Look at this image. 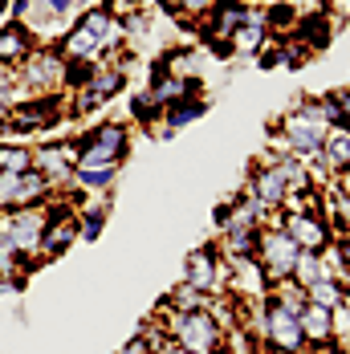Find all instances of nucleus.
I'll return each instance as SVG.
<instances>
[{
    "label": "nucleus",
    "mask_w": 350,
    "mask_h": 354,
    "mask_svg": "<svg viewBox=\"0 0 350 354\" xmlns=\"http://www.w3.org/2000/svg\"><path fill=\"white\" fill-rule=\"evenodd\" d=\"M228 220H232V204H216V212H212V224H216V228H228Z\"/></svg>",
    "instance_id": "29"
},
{
    "label": "nucleus",
    "mask_w": 350,
    "mask_h": 354,
    "mask_svg": "<svg viewBox=\"0 0 350 354\" xmlns=\"http://www.w3.org/2000/svg\"><path fill=\"white\" fill-rule=\"evenodd\" d=\"M8 4H12V0H0V17H4V12H8Z\"/></svg>",
    "instance_id": "35"
},
{
    "label": "nucleus",
    "mask_w": 350,
    "mask_h": 354,
    "mask_svg": "<svg viewBox=\"0 0 350 354\" xmlns=\"http://www.w3.org/2000/svg\"><path fill=\"white\" fill-rule=\"evenodd\" d=\"M37 49V37L25 29V25H17V21H8L4 29H0V66H12V70H21L29 57H33Z\"/></svg>",
    "instance_id": "13"
},
{
    "label": "nucleus",
    "mask_w": 350,
    "mask_h": 354,
    "mask_svg": "<svg viewBox=\"0 0 350 354\" xmlns=\"http://www.w3.org/2000/svg\"><path fill=\"white\" fill-rule=\"evenodd\" d=\"M257 314H261V351L269 354L306 351V334H302V322H297L293 310H285L281 301L265 297V301H257Z\"/></svg>",
    "instance_id": "3"
},
{
    "label": "nucleus",
    "mask_w": 350,
    "mask_h": 354,
    "mask_svg": "<svg viewBox=\"0 0 350 354\" xmlns=\"http://www.w3.org/2000/svg\"><path fill=\"white\" fill-rule=\"evenodd\" d=\"M306 163H322L326 171H347L350 167V131H330L326 142H322V151H317L314 159H306Z\"/></svg>",
    "instance_id": "16"
},
{
    "label": "nucleus",
    "mask_w": 350,
    "mask_h": 354,
    "mask_svg": "<svg viewBox=\"0 0 350 354\" xmlns=\"http://www.w3.org/2000/svg\"><path fill=\"white\" fill-rule=\"evenodd\" d=\"M334 192L350 196V167H347V171H334Z\"/></svg>",
    "instance_id": "32"
},
{
    "label": "nucleus",
    "mask_w": 350,
    "mask_h": 354,
    "mask_svg": "<svg viewBox=\"0 0 350 354\" xmlns=\"http://www.w3.org/2000/svg\"><path fill=\"white\" fill-rule=\"evenodd\" d=\"M306 301L326 306V310H338V306L347 301V285L334 281V277H317L314 285H306Z\"/></svg>",
    "instance_id": "18"
},
{
    "label": "nucleus",
    "mask_w": 350,
    "mask_h": 354,
    "mask_svg": "<svg viewBox=\"0 0 350 354\" xmlns=\"http://www.w3.org/2000/svg\"><path fill=\"white\" fill-rule=\"evenodd\" d=\"M204 110H208V102H204V98H179V102H172V106H163L159 122H155V135H159V139H172L179 127L196 122Z\"/></svg>",
    "instance_id": "14"
},
{
    "label": "nucleus",
    "mask_w": 350,
    "mask_h": 354,
    "mask_svg": "<svg viewBox=\"0 0 350 354\" xmlns=\"http://www.w3.org/2000/svg\"><path fill=\"white\" fill-rule=\"evenodd\" d=\"M131 114H135V122H139V127H155L163 110H159V102L151 98V90H142V94L131 98Z\"/></svg>",
    "instance_id": "23"
},
{
    "label": "nucleus",
    "mask_w": 350,
    "mask_h": 354,
    "mask_svg": "<svg viewBox=\"0 0 350 354\" xmlns=\"http://www.w3.org/2000/svg\"><path fill=\"white\" fill-rule=\"evenodd\" d=\"M118 176V167H98V171H73V187H82V192H98L102 196L106 187L114 183Z\"/></svg>",
    "instance_id": "22"
},
{
    "label": "nucleus",
    "mask_w": 350,
    "mask_h": 354,
    "mask_svg": "<svg viewBox=\"0 0 350 354\" xmlns=\"http://www.w3.org/2000/svg\"><path fill=\"white\" fill-rule=\"evenodd\" d=\"M338 338V346H342V354H350V330H342V334H334Z\"/></svg>",
    "instance_id": "33"
},
{
    "label": "nucleus",
    "mask_w": 350,
    "mask_h": 354,
    "mask_svg": "<svg viewBox=\"0 0 350 354\" xmlns=\"http://www.w3.org/2000/svg\"><path fill=\"white\" fill-rule=\"evenodd\" d=\"M183 285H192V289H200V293H208V297L228 293V289H224V285H228V265L220 261L216 245L192 248L187 269H183Z\"/></svg>",
    "instance_id": "8"
},
{
    "label": "nucleus",
    "mask_w": 350,
    "mask_h": 354,
    "mask_svg": "<svg viewBox=\"0 0 350 354\" xmlns=\"http://www.w3.org/2000/svg\"><path fill=\"white\" fill-rule=\"evenodd\" d=\"M131 151V135L122 122L90 127L82 139H73V171H98V167H122Z\"/></svg>",
    "instance_id": "1"
},
{
    "label": "nucleus",
    "mask_w": 350,
    "mask_h": 354,
    "mask_svg": "<svg viewBox=\"0 0 350 354\" xmlns=\"http://www.w3.org/2000/svg\"><path fill=\"white\" fill-rule=\"evenodd\" d=\"M102 224H106V212H82L77 216V241H98Z\"/></svg>",
    "instance_id": "25"
},
{
    "label": "nucleus",
    "mask_w": 350,
    "mask_h": 354,
    "mask_svg": "<svg viewBox=\"0 0 350 354\" xmlns=\"http://www.w3.org/2000/svg\"><path fill=\"white\" fill-rule=\"evenodd\" d=\"M330 216H334V224L342 228V236H350V196L330 192Z\"/></svg>",
    "instance_id": "26"
},
{
    "label": "nucleus",
    "mask_w": 350,
    "mask_h": 354,
    "mask_svg": "<svg viewBox=\"0 0 350 354\" xmlns=\"http://www.w3.org/2000/svg\"><path fill=\"white\" fill-rule=\"evenodd\" d=\"M45 216H49V224L41 236V261H57L77 241V208L70 200H45Z\"/></svg>",
    "instance_id": "7"
},
{
    "label": "nucleus",
    "mask_w": 350,
    "mask_h": 354,
    "mask_svg": "<svg viewBox=\"0 0 350 354\" xmlns=\"http://www.w3.org/2000/svg\"><path fill=\"white\" fill-rule=\"evenodd\" d=\"M302 354H342V346H338V338H330V342H317V346H306Z\"/></svg>",
    "instance_id": "30"
},
{
    "label": "nucleus",
    "mask_w": 350,
    "mask_h": 354,
    "mask_svg": "<svg viewBox=\"0 0 350 354\" xmlns=\"http://www.w3.org/2000/svg\"><path fill=\"white\" fill-rule=\"evenodd\" d=\"M302 334H306V346H317V342H330L334 338V310H326V306H314V301H306L302 306Z\"/></svg>",
    "instance_id": "15"
},
{
    "label": "nucleus",
    "mask_w": 350,
    "mask_h": 354,
    "mask_svg": "<svg viewBox=\"0 0 350 354\" xmlns=\"http://www.w3.org/2000/svg\"><path fill=\"white\" fill-rule=\"evenodd\" d=\"M163 310V306H159ZM167 330H172V342L179 351L187 354H224V342H228V334L220 330V322L212 318L208 310H196V314H172L167 310V322H163Z\"/></svg>",
    "instance_id": "2"
},
{
    "label": "nucleus",
    "mask_w": 350,
    "mask_h": 354,
    "mask_svg": "<svg viewBox=\"0 0 350 354\" xmlns=\"http://www.w3.org/2000/svg\"><path fill=\"white\" fill-rule=\"evenodd\" d=\"M45 8H49V12H53L57 21H62V17H66V12L73 8V0H45Z\"/></svg>",
    "instance_id": "31"
},
{
    "label": "nucleus",
    "mask_w": 350,
    "mask_h": 354,
    "mask_svg": "<svg viewBox=\"0 0 350 354\" xmlns=\"http://www.w3.org/2000/svg\"><path fill=\"white\" fill-rule=\"evenodd\" d=\"M159 354H187V351H179L175 342H167V346H163V351H159Z\"/></svg>",
    "instance_id": "34"
},
{
    "label": "nucleus",
    "mask_w": 350,
    "mask_h": 354,
    "mask_svg": "<svg viewBox=\"0 0 350 354\" xmlns=\"http://www.w3.org/2000/svg\"><path fill=\"white\" fill-rule=\"evenodd\" d=\"M297 257H302V248L293 245V236H289L285 228H261L252 261L261 265V273L269 277V285L289 281V277H293V269H297Z\"/></svg>",
    "instance_id": "5"
},
{
    "label": "nucleus",
    "mask_w": 350,
    "mask_h": 354,
    "mask_svg": "<svg viewBox=\"0 0 350 354\" xmlns=\"http://www.w3.org/2000/svg\"><path fill=\"white\" fill-rule=\"evenodd\" d=\"M277 131L285 135V142H289L293 155H310V159L322 151V142H326V135H330V127H326L322 114H317V98L297 102V106L277 122Z\"/></svg>",
    "instance_id": "4"
},
{
    "label": "nucleus",
    "mask_w": 350,
    "mask_h": 354,
    "mask_svg": "<svg viewBox=\"0 0 350 354\" xmlns=\"http://www.w3.org/2000/svg\"><path fill=\"white\" fill-rule=\"evenodd\" d=\"M281 228L293 236V245L302 248V252H314V257L334 241V232H330V224L322 220V212H285Z\"/></svg>",
    "instance_id": "10"
},
{
    "label": "nucleus",
    "mask_w": 350,
    "mask_h": 354,
    "mask_svg": "<svg viewBox=\"0 0 350 354\" xmlns=\"http://www.w3.org/2000/svg\"><path fill=\"white\" fill-rule=\"evenodd\" d=\"M208 306H212L208 293H200V289H192V285H183V281L163 297V310H172V314H196V310H208Z\"/></svg>",
    "instance_id": "17"
},
{
    "label": "nucleus",
    "mask_w": 350,
    "mask_h": 354,
    "mask_svg": "<svg viewBox=\"0 0 350 354\" xmlns=\"http://www.w3.org/2000/svg\"><path fill=\"white\" fill-rule=\"evenodd\" d=\"M257 66H261V70H273V66H281V45H277V41H273L269 49H265V45L257 49Z\"/></svg>",
    "instance_id": "27"
},
{
    "label": "nucleus",
    "mask_w": 350,
    "mask_h": 354,
    "mask_svg": "<svg viewBox=\"0 0 350 354\" xmlns=\"http://www.w3.org/2000/svg\"><path fill=\"white\" fill-rule=\"evenodd\" d=\"M53 196L49 179L41 171H21V176H0V212L4 208H33Z\"/></svg>",
    "instance_id": "9"
},
{
    "label": "nucleus",
    "mask_w": 350,
    "mask_h": 354,
    "mask_svg": "<svg viewBox=\"0 0 350 354\" xmlns=\"http://www.w3.org/2000/svg\"><path fill=\"white\" fill-rule=\"evenodd\" d=\"M261 21H265V33H277L281 37V33H289V25L297 29V8H293V4H273Z\"/></svg>",
    "instance_id": "21"
},
{
    "label": "nucleus",
    "mask_w": 350,
    "mask_h": 354,
    "mask_svg": "<svg viewBox=\"0 0 350 354\" xmlns=\"http://www.w3.org/2000/svg\"><path fill=\"white\" fill-rule=\"evenodd\" d=\"M21 171H33V151L25 142L0 139V176H21Z\"/></svg>",
    "instance_id": "19"
},
{
    "label": "nucleus",
    "mask_w": 350,
    "mask_h": 354,
    "mask_svg": "<svg viewBox=\"0 0 350 354\" xmlns=\"http://www.w3.org/2000/svg\"><path fill=\"white\" fill-rule=\"evenodd\" d=\"M33 171L49 179V187L57 183H73V142L57 139V142H41L33 151Z\"/></svg>",
    "instance_id": "11"
},
{
    "label": "nucleus",
    "mask_w": 350,
    "mask_h": 354,
    "mask_svg": "<svg viewBox=\"0 0 350 354\" xmlns=\"http://www.w3.org/2000/svg\"><path fill=\"white\" fill-rule=\"evenodd\" d=\"M90 4H98V0H90Z\"/></svg>",
    "instance_id": "36"
},
{
    "label": "nucleus",
    "mask_w": 350,
    "mask_h": 354,
    "mask_svg": "<svg viewBox=\"0 0 350 354\" xmlns=\"http://www.w3.org/2000/svg\"><path fill=\"white\" fill-rule=\"evenodd\" d=\"M241 196L257 200L265 212H277L281 204H285V196H289V187H285V179H281V171L273 167V163H257Z\"/></svg>",
    "instance_id": "12"
},
{
    "label": "nucleus",
    "mask_w": 350,
    "mask_h": 354,
    "mask_svg": "<svg viewBox=\"0 0 350 354\" xmlns=\"http://www.w3.org/2000/svg\"><path fill=\"white\" fill-rule=\"evenodd\" d=\"M118 354H159V351H155V346H151L142 334H135V338H131V342H127V346H122Z\"/></svg>",
    "instance_id": "28"
},
{
    "label": "nucleus",
    "mask_w": 350,
    "mask_h": 354,
    "mask_svg": "<svg viewBox=\"0 0 350 354\" xmlns=\"http://www.w3.org/2000/svg\"><path fill=\"white\" fill-rule=\"evenodd\" d=\"M297 37H302V45L314 53V49H322V45H330V37H334V29H330V17L322 12V17H297Z\"/></svg>",
    "instance_id": "20"
},
{
    "label": "nucleus",
    "mask_w": 350,
    "mask_h": 354,
    "mask_svg": "<svg viewBox=\"0 0 350 354\" xmlns=\"http://www.w3.org/2000/svg\"><path fill=\"white\" fill-rule=\"evenodd\" d=\"M317 277H322V261H317L314 252H302V257H297V269H293V281L306 289V285H314Z\"/></svg>",
    "instance_id": "24"
},
{
    "label": "nucleus",
    "mask_w": 350,
    "mask_h": 354,
    "mask_svg": "<svg viewBox=\"0 0 350 354\" xmlns=\"http://www.w3.org/2000/svg\"><path fill=\"white\" fill-rule=\"evenodd\" d=\"M45 204H33V208H4L0 212V232L12 241V248L21 257H41V236H45Z\"/></svg>",
    "instance_id": "6"
}]
</instances>
